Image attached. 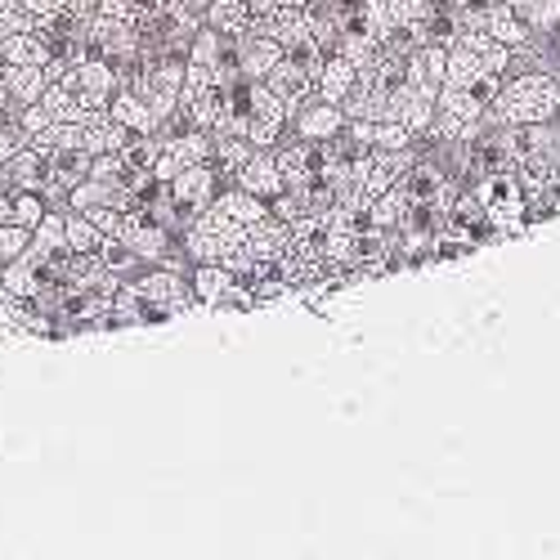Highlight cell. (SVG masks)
<instances>
[{
  "mask_svg": "<svg viewBox=\"0 0 560 560\" xmlns=\"http://www.w3.org/2000/svg\"><path fill=\"white\" fill-rule=\"evenodd\" d=\"M233 283V273L220 265V260H194V273H189V292L202 310H215V301L224 296V288Z\"/></svg>",
  "mask_w": 560,
  "mask_h": 560,
  "instance_id": "18",
  "label": "cell"
},
{
  "mask_svg": "<svg viewBox=\"0 0 560 560\" xmlns=\"http://www.w3.org/2000/svg\"><path fill=\"white\" fill-rule=\"evenodd\" d=\"M59 85H68L72 95L85 104V108H108V100L117 95V68L104 63V59H81L77 68H68L59 77Z\"/></svg>",
  "mask_w": 560,
  "mask_h": 560,
  "instance_id": "4",
  "label": "cell"
},
{
  "mask_svg": "<svg viewBox=\"0 0 560 560\" xmlns=\"http://www.w3.org/2000/svg\"><path fill=\"white\" fill-rule=\"evenodd\" d=\"M215 207H220L229 220H238L243 229H247V224H256L260 215H269L265 198H256V194L238 189V184H233V189H220V194H215Z\"/></svg>",
  "mask_w": 560,
  "mask_h": 560,
  "instance_id": "22",
  "label": "cell"
},
{
  "mask_svg": "<svg viewBox=\"0 0 560 560\" xmlns=\"http://www.w3.org/2000/svg\"><path fill=\"white\" fill-rule=\"evenodd\" d=\"M50 121H55V117L45 113V104H40V100H36V104H23V108H19V126H23L27 135H40V130L50 126Z\"/></svg>",
  "mask_w": 560,
  "mask_h": 560,
  "instance_id": "32",
  "label": "cell"
},
{
  "mask_svg": "<svg viewBox=\"0 0 560 560\" xmlns=\"http://www.w3.org/2000/svg\"><path fill=\"white\" fill-rule=\"evenodd\" d=\"M372 149H412V130L404 121H377V130H372Z\"/></svg>",
  "mask_w": 560,
  "mask_h": 560,
  "instance_id": "30",
  "label": "cell"
},
{
  "mask_svg": "<svg viewBox=\"0 0 560 560\" xmlns=\"http://www.w3.org/2000/svg\"><path fill=\"white\" fill-rule=\"evenodd\" d=\"M198 162H211V130H202V126L162 139V144H158V162H153V175H158V179H171V175H179L184 166H198Z\"/></svg>",
  "mask_w": 560,
  "mask_h": 560,
  "instance_id": "5",
  "label": "cell"
},
{
  "mask_svg": "<svg viewBox=\"0 0 560 560\" xmlns=\"http://www.w3.org/2000/svg\"><path fill=\"white\" fill-rule=\"evenodd\" d=\"M179 238H184V256H189V260H224V252L247 243V229L238 220H229L211 202L207 211H198L189 224L179 229Z\"/></svg>",
  "mask_w": 560,
  "mask_h": 560,
  "instance_id": "3",
  "label": "cell"
},
{
  "mask_svg": "<svg viewBox=\"0 0 560 560\" xmlns=\"http://www.w3.org/2000/svg\"><path fill=\"white\" fill-rule=\"evenodd\" d=\"M0 59L5 63H32V68H45V59H50V45H45V36L36 27H23L14 36L0 40Z\"/></svg>",
  "mask_w": 560,
  "mask_h": 560,
  "instance_id": "20",
  "label": "cell"
},
{
  "mask_svg": "<svg viewBox=\"0 0 560 560\" xmlns=\"http://www.w3.org/2000/svg\"><path fill=\"white\" fill-rule=\"evenodd\" d=\"M444 59H448L444 40H422V45H412V50L399 59L404 63V81H408L412 95H427V100L440 95V85H444Z\"/></svg>",
  "mask_w": 560,
  "mask_h": 560,
  "instance_id": "6",
  "label": "cell"
},
{
  "mask_svg": "<svg viewBox=\"0 0 560 560\" xmlns=\"http://www.w3.org/2000/svg\"><path fill=\"white\" fill-rule=\"evenodd\" d=\"M476 27H485L493 40H502V45H511V50H516V45H525L534 32L525 27V19L516 14V5H511V0H498V5H489L485 14H480V23Z\"/></svg>",
  "mask_w": 560,
  "mask_h": 560,
  "instance_id": "15",
  "label": "cell"
},
{
  "mask_svg": "<svg viewBox=\"0 0 560 560\" xmlns=\"http://www.w3.org/2000/svg\"><path fill=\"white\" fill-rule=\"evenodd\" d=\"M265 85L273 90L278 100H283V108H288V121H292V113H296V108H301V104L314 95V81H310L301 68H292L288 59H283V63H278V68L265 77Z\"/></svg>",
  "mask_w": 560,
  "mask_h": 560,
  "instance_id": "16",
  "label": "cell"
},
{
  "mask_svg": "<svg viewBox=\"0 0 560 560\" xmlns=\"http://www.w3.org/2000/svg\"><path fill=\"white\" fill-rule=\"evenodd\" d=\"M233 184L247 189V194H256V198H265V202H273L278 194H283V175H278L273 149H252V158L233 171Z\"/></svg>",
  "mask_w": 560,
  "mask_h": 560,
  "instance_id": "10",
  "label": "cell"
},
{
  "mask_svg": "<svg viewBox=\"0 0 560 560\" xmlns=\"http://www.w3.org/2000/svg\"><path fill=\"white\" fill-rule=\"evenodd\" d=\"M0 175H5L10 189H36V194H45V184H50V171H45V153H36L32 144L19 149L14 158H5Z\"/></svg>",
  "mask_w": 560,
  "mask_h": 560,
  "instance_id": "14",
  "label": "cell"
},
{
  "mask_svg": "<svg viewBox=\"0 0 560 560\" xmlns=\"http://www.w3.org/2000/svg\"><path fill=\"white\" fill-rule=\"evenodd\" d=\"M511 5H516V14L534 36H547L560 27V0H511Z\"/></svg>",
  "mask_w": 560,
  "mask_h": 560,
  "instance_id": "26",
  "label": "cell"
},
{
  "mask_svg": "<svg viewBox=\"0 0 560 560\" xmlns=\"http://www.w3.org/2000/svg\"><path fill=\"white\" fill-rule=\"evenodd\" d=\"M32 247H36V252H59V247H68L63 211H45V215H40V224L32 229Z\"/></svg>",
  "mask_w": 560,
  "mask_h": 560,
  "instance_id": "28",
  "label": "cell"
},
{
  "mask_svg": "<svg viewBox=\"0 0 560 560\" xmlns=\"http://www.w3.org/2000/svg\"><path fill=\"white\" fill-rule=\"evenodd\" d=\"M5 95L23 108V104H36L45 95V85H50V77H45V68H32V63H5Z\"/></svg>",
  "mask_w": 560,
  "mask_h": 560,
  "instance_id": "19",
  "label": "cell"
},
{
  "mask_svg": "<svg viewBox=\"0 0 560 560\" xmlns=\"http://www.w3.org/2000/svg\"><path fill=\"white\" fill-rule=\"evenodd\" d=\"M229 121H233V135H243L252 149H273L278 135L288 130V108L265 81L238 77L229 95Z\"/></svg>",
  "mask_w": 560,
  "mask_h": 560,
  "instance_id": "1",
  "label": "cell"
},
{
  "mask_svg": "<svg viewBox=\"0 0 560 560\" xmlns=\"http://www.w3.org/2000/svg\"><path fill=\"white\" fill-rule=\"evenodd\" d=\"M126 139H130V130H126L108 108H100L95 117L81 121V149H85L90 158H95V153H117Z\"/></svg>",
  "mask_w": 560,
  "mask_h": 560,
  "instance_id": "13",
  "label": "cell"
},
{
  "mask_svg": "<svg viewBox=\"0 0 560 560\" xmlns=\"http://www.w3.org/2000/svg\"><path fill=\"white\" fill-rule=\"evenodd\" d=\"M489 113L502 126L556 121L560 117V77H551V72H516V77H506Z\"/></svg>",
  "mask_w": 560,
  "mask_h": 560,
  "instance_id": "2",
  "label": "cell"
},
{
  "mask_svg": "<svg viewBox=\"0 0 560 560\" xmlns=\"http://www.w3.org/2000/svg\"><path fill=\"white\" fill-rule=\"evenodd\" d=\"M19 5H23L32 19H45V14H59L63 0H19Z\"/></svg>",
  "mask_w": 560,
  "mask_h": 560,
  "instance_id": "34",
  "label": "cell"
},
{
  "mask_svg": "<svg viewBox=\"0 0 560 560\" xmlns=\"http://www.w3.org/2000/svg\"><path fill=\"white\" fill-rule=\"evenodd\" d=\"M108 113H113L130 135H158V113H153V104L139 95V90H130V85H117V95L108 100Z\"/></svg>",
  "mask_w": 560,
  "mask_h": 560,
  "instance_id": "12",
  "label": "cell"
},
{
  "mask_svg": "<svg viewBox=\"0 0 560 560\" xmlns=\"http://www.w3.org/2000/svg\"><path fill=\"white\" fill-rule=\"evenodd\" d=\"M354 72H359V63H354L350 55L332 50V55H328V63H323V72H318V81H314V95L341 104V100L350 95V85H354Z\"/></svg>",
  "mask_w": 560,
  "mask_h": 560,
  "instance_id": "17",
  "label": "cell"
},
{
  "mask_svg": "<svg viewBox=\"0 0 560 560\" xmlns=\"http://www.w3.org/2000/svg\"><path fill=\"white\" fill-rule=\"evenodd\" d=\"M247 247H252V256L265 265V260H283V256H292V224L288 220H278L273 211L269 215H260L256 224H247Z\"/></svg>",
  "mask_w": 560,
  "mask_h": 560,
  "instance_id": "11",
  "label": "cell"
},
{
  "mask_svg": "<svg viewBox=\"0 0 560 560\" xmlns=\"http://www.w3.org/2000/svg\"><path fill=\"white\" fill-rule=\"evenodd\" d=\"M100 265H104L108 273H117V278H121V273H130L135 265H144V260H139V252H135L126 238H117V233H108V238L100 243Z\"/></svg>",
  "mask_w": 560,
  "mask_h": 560,
  "instance_id": "27",
  "label": "cell"
},
{
  "mask_svg": "<svg viewBox=\"0 0 560 560\" xmlns=\"http://www.w3.org/2000/svg\"><path fill=\"white\" fill-rule=\"evenodd\" d=\"M202 23L215 27L220 36H229V40H238L252 27V10H247V0H211Z\"/></svg>",
  "mask_w": 560,
  "mask_h": 560,
  "instance_id": "21",
  "label": "cell"
},
{
  "mask_svg": "<svg viewBox=\"0 0 560 560\" xmlns=\"http://www.w3.org/2000/svg\"><path fill=\"white\" fill-rule=\"evenodd\" d=\"M45 171H50L45 198H63V202H68V194L90 175V153H85L81 144H72V149H50V153H45Z\"/></svg>",
  "mask_w": 560,
  "mask_h": 560,
  "instance_id": "9",
  "label": "cell"
},
{
  "mask_svg": "<svg viewBox=\"0 0 560 560\" xmlns=\"http://www.w3.org/2000/svg\"><path fill=\"white\" fill-rule=\"evenodd\" d=\"M40 104H45V113H50L55 121H85V117H95V108H85L68 85H59V81H50L45 85V95H40Z\"/></svg>",
  "mask_w": 560,
  "mask_h": 560,
  "instance_id": "24",
  "label": "cell"
},
{
  "mask_svg": "<svg viewBox=\"0 0 560 560\" xmlns=\"http://www.w3.org/2000/svg\"><path fill=\"white\" fill-rule=\"evenodd\" d=\"M45 211H50V207H45V194H36V189H10L5 207H0V220L23 224V229H36Z\"/></svg>",
  "mask_w": 560,
  "mask_h": 560,
  "instance_id": "23",
  "label": "cell"
},
{
  "mask_svg": "<svg viewBox=\"0 0 560 560\" xmlns=\"http://www.w3.org/2000/svg\"><path fill=\"white\" fill-rule=\"evenodd\" d=\"M63 233H68V247L81 256H100V243L108 238V233H100L95 220L81 215V211H63Z\"/></svg>",
  "mask_w": 560,
  "mask_h": 560,
  "instance_id": "25",
  "label": "cell"
},
{
  "mask_svg": "<svg viewBox=\"0 0 560 560\" xmlns=\"http://www.w3.org/2000/svg\"><path fill=\"white\" fill-rule=\"evenodd\" d=\"M27 247H32V229H23V224H10V220H0V265L19 260Z\"/></svg>",
  "mask_w": 560,
  "mask_h": 560,
  "instance_id": "29",
  "label": "cell"
},
{
  "mask_svg": "<svg viewBox=\"0 0 560 560\" xmlns=\"http://www.w3.org/2000/svg\"><path fill=\"white\" fill-rule=\"evenodd\" d=\"M23 27H32V14L19 5V0H0V40L23 32Z\"/></svg>",
  "mask_w": 560,
  "mask_h": 560,
  "instance_id": "31",
  "label": "cell"
},
{
  "mask_svg": "<svg viewBox=\"0 0 560 560\" xmlns=\"http://www.w3.org/2000/svg\"><path fill=\"white\" fill-rule=\"evenodd\" d=\"M81 215L95 220V229H100V233H117L126 211H117V207H90V211H81Z\"/></svg>",
  "mask_w": 560,
  "mask_h": 560,
  "instance_id": "33",
  "label": "cell"
},
{
  "mask_svg": "<svg viewBox=\"0 0 560 560\" xmlns=\"http://www.w3.org/2000/svg\"><path fill=\"white\" fill-rule=\"evenodd\" d=\"M233 55H238V72L252 81H265L278 63H283V40H273L265 32H243L233 40Z\"/></svg>",
  "mask_w": 560,
  "mask_h": 560,
  "instance_id": "8",
  "label": "cell"
},
{
  "mask_svg": "<svg viewBox=\"0 0 560 560\" xmlns=\"http://www.w3.org/2000/svg\"><path fill=\"white\" fill-rule=\"evenodd\" d=\"M288 126H296L301 139H314V144H323V139H332V135L346 130V108L332 104V100H323V95H310V100L292 113Z\"/></svg>",
  "mask_w": 560,
  "mask_h": 560,
  "instance_id": "7",
  "label": "cell"
},
{
  "mask_svg": "<svg viewBox=\"0 0 560 560\" xmlns=\"http://www.w3.org/2000/svg\"><path fill=\"white\" fill-rule=\"evenodd\" d=\"M0 269H5V265H0Z\"/></svg>",
  "mask_w": 560,
  "mask_h": 560,
  "instance_id": "35",
  "label": "cell"
}]
</instances>
